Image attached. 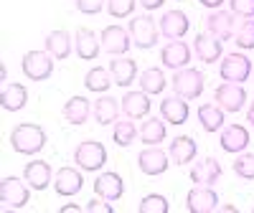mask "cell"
<instances>
[{"mask_svg": "<svg viewBox=\"0 0 254 213\" xmlns=\"http://www.w3.org/2000/svg\"><path fill=\"white\" fill-rule=\"evenodd\" d=\"M130 36H132V44L137 49H153L158 46V36H160V28L155 23V18L150 15H135L130 20Z\"/></svg>", "mask_w": 254, "mask_h": 213, "instance_id": "obj_4", "label": "cell"}, {"mask_svg": "<svg viewBox=\"0 0 254 213\" xmlns=\"http://www.w3.org/2000/svg\"><path fill=\"white\" fill-rule=\"evenodd\" d=\"M112 74H110V69H102V66H94V69H89L87 71V76H84V87H87L89 92H94V94H104L110 87H112Z\"/></svg>", "mask_w": 254, "mask_h": 213, "instance_id": "obj_32", "label": "cell"}, {"mask_svg": "<svg viewBox=\"0 0 254 213\" xmlns=\"http://www.w3.org/2000/svg\"><path fill=\"white\" fill-rule=\"evenodd\" d=\"M219 211H224V213H234L237 208H234V206H219Z\"/></svg>", "mask_w": 254, "mask_h": 213, "instance_id": "obj_47", "label": "cell"}, {"mask_svg": "<svg viewBox=\"0 0 254 213\" xmlns=\"http://www.w3.org/2000/svg\"><path fill=\"white\" fill-rule=\"evenodd\" d=\"M234 173L244 180H254V155L252 153H239V158L234 160Z\"/></svg>", "mask_w": 254, "mask_h": 213, "instance_id": "obj_37", "label": "cell"}, {"mask_svg": "<svg viewBox=\"0 0 254 213\" xmlns=\"http://www.w3.org/2000/svg\"><path fill=\"white\" fill-rule=\"evenodd\" d=\"M84 211H89V213H112L115 208L110 206V201H104V198H94V201H89L87 203V208H84Z\"/></svg>", "mask_w": 254, "mask_h": 213, "instance_id": "obj_41", "label": "cell"}, {"mask_svg": "<svg viewBox=\"0 0 254 213\" xmlns=\"http://www.w3.org/2000/svg\"><path fill=\"white\" fill-rule=\"evenodd\" d=\"M198 3L206 5V8H211V10H219V8L226 3V0H198Z\"/></svg>", "mask_w": 254, "mask_h": 213, "instance_id": "obj_43", "label": "cell"}, {"mask_svg": "<svg viewBox=\"0 0 254 213\" xmlns=\"http://www.w3.org/2000/svg\"><path fill=\"white\" fill-rule=\"evenodd\" d=\"M193 51H196L198 61H203V63H216V61L221 58V53H224V46H221V41L214 38L211 33H198V36L193 38Z\"/></svg>", "mask_w": 254, "mask_h": 213, "instance_id": "obj_22", "label": "cell"}, {"mask_svg": "<svg viewBox=\"0 0 254 213\" xmlns=\"http://www.w3.org/2000/svg\"><path fill=\"white\" fill-rule=\"evenodd\" d=\"M206 31L224 44V41L237 36V15L231 13V10H221V8L219 10H211L206 15Z\"/></svg>", "mask_w": 254, "mask_h": 213, "instance_id": "obj_7", "label": "cell"}, {"mask_svg": "<svg viewBox=\"0 0 254 213\" xmlns=\"http://www.w3.org/2000/svg\"><path fill=\"white\" fill-rule=\"evenodd\" d=\"M0 201H3L8 208H23L28 201H31V190L28 185L15 178V175H5L3 180H0Z\"/></svg>", "mask_w": 254, "mask_h": 213, "instance_id": "obj_8", "label": "cell"}, {"mask_svg": "<svg viewBox=\"0 0 254 213\" xmlns=\"http://www.w3.org/2000/svg\"><path fill=\"white\" fill-rule=\"evenodd\" d=\"M94 193H97L99 198H104V201L115 203V201H120L122 193H125V183H122V178H120L117 173H102V175H97V180H94Z\"/></svg>", "mask_w": 254, "mask_h": 213, "instance_id": "obj_21", "label": "cell"}, {"mask_svg": "<svg viewBox=\"0 0 254 213\" xmlns=\"http://www.w3.org/2000/svg\"><path fill=\"white\" fill-rule=\"evenodd\" d=\"M74 46H76V56L84 58V61H94L102 51V41H97V33L89 31V28H79L76 31V41H74Z\"/></svg>", "mask_w": 254, "mask_h": 213, "instance_id": "obj_25", "label": "cell"}, {"mask_svg": "<svg viewBox=\"0 0 254 213\" xmlns=\"http://www.w3.org/2000/svg\"><path fill=\"white\" fill-rule=\"evenodd\" d=\"M229 5L239 18H254V0H229Z\"/></svg>", "mask_w": 254, "mask_h": 213, "instance_id": "obj_39", "label": "cell"}, {"mask_svg": "<svg viewBox=\"0 0 254 213\" xmlns=\"http://www.w3.org/2000/svg\"><path fill=\"white\" fill-rule=\"evenodd\" d=\"M10 147L20 155H36L46 147V132L44 127H38L33 122L15 124L10 132Z\"/></svg>", "mask_w": 254, "mask_h": 213, "instance_id": "obj_1", "label": "cell"}, {"mask_svg": "<svg viewBox=\"0 0 254 213\" xmlns=\"http://www.w3.org/2000/svg\"><path fill=\"white\" fill-rule=\"evenodd\" d=\"M64 119L71 122V124H84L92 114V104L87 97H71L66 104H64Z\"/></svg>", "mask_w": 254, "mask_h": 213, "instance_id": "obj_29", "label": "cell"}, {"mask_svg": "<svg viewBox=\"0 0 254 213\" xmlns=\"http://www.w3.org/2000/svg\"><path fill=\"white\" fill-rule=\"evenodd\" d=\"M74 211H76V213H79V211H81V208H79V206H76V203H69V206H64V208H61V213H74Z\"/></svg>", "mask_w": 254, "mask_h": 213, "instance_id": "obj_44", "label": "cell"}, {"mask_svg": "<svg viewBox=\"0 0 254 213\" xmlns=\"http://www.w3.org/2000/svg\"><path fill=\"white\" fill-rule=\"evenodd\" d=\"M137 3H140L145 10H158V8L165 5V0H137Z\"/></svg>", "mask_w": 254, "mask_h": 213, "instance_id": "obj_42", "label": "cell"}, {"mask_svg": "<svg viewBox=\"0 0 254 213\" xmlns=\"http://www.w3.org/2000/svg\"><path fill=\"white\" fill-rule=\"evenodd\" d=\"M198 122L206 132H219L224 130V109L219 104H201L198 106Z\"/></svg>", "mask_w": 254, "mask_h": 213, "instance_id": "obj_30", "label": "cell"}, {"mask_svg": "<svg viewBox=\"0 0 254 213\" xmlns=\"http://www.w3.org/2000/svg\"><path fill=\"white\" fill-rule=\"evenodd\" d=\"M28 102V92L23 84H5L3 92H0V104H3L5 112H20Z\"/></svg>", "mask_w": 254, "mask_h": 213, "instance_id": "obj_28", "label": "cell"}, {"mask_svg": "<svg viewBox=\"0 0 254 213\" xmlns=\"http://www.w3.org/2000/svg\"><path fill=\"white\" fill-rule=\"evenodd\" d=\"M219 142H221V147H224L226 153L239 155V153H244L247 147H249V130H247V127H242V124H229V127H224V130H221Z\"/></svg>", "mask_w": 254, "mask_h": 213, "instance_id": "obj_20", "label": "cell"}, {"mask_svg": "<svg viewBox=\"0 0 254 213\" xmlns=\"http://www.w3.org/2000/svg\"><path fill=\"white\" fill-rule=\"evenodd\" d=\"M5 81H8V69H5V63H3V66H0V84L5 87Z\"/></svg>", "mask_w": 254, "mask_h": 213, "instance_id": "obj_45", "label": "cell"}, {"mask_svg": "<svg viewBox=\"0 0 254 213\" xmlns=\"http://www.w3.org/2000/svg\"><path fill=\"white\" fill-rule=\"evenodd\" d=\"M44 46L46 51L56 58V61H64V58H69L71 56V49H74V41L66 31H51L44 41Z\"/></svg>", "mask_w": 254, "mask_h": 213, "instance_id": "obj_27", "label": "cell"}, {"mask_svg": "<svg viewBox=\"0 0 254 213\" xmlns=\"http://www.w3.org/2000/svg\"><path fill=\"white\" fill-rule=\"evenodd\" d=\"M168 155H171V162L173 165H188L190 160H193L198 155V145L193 137H188V135H178L171 147H168Z\"/></svg>", "mask_w": 254, "mask_h": 213, "instance_id": "obj_23", "label": "cell"}, {"mask_svg": "<svg viewBox=\"0 0 254 213\" xmlns=\"http://www.w3.org/2000/svg\"><path fill=\"white\" fill-rule=\"evenodd\" d=\"M186 206L190 213H214L219 211V196L211 185H196L188 190Z\"/></svg>", "mask_w": 254, "mask_h": 213, "instance_id": "obj_11", "label": "cell"}, {"mask_svg": "<svg viewBox=\"0 0 254 213\" xmlns=\"http://www.w3.org/2000/svg\"><path fill=\"white\" fill-rule=\"evenodd\" d=\"M102 41V51H107L110 56H125L132 49V36L122 26H107L99 36Z\"/></svg>", "mask_w": 254, "mask_h": 213, "instance_id": "obj_9", "label": "cell"}, {"mask_svg": "<svg viewBox=\"0 0 254 213\" xmlns=\"http://www.w3.org/2000/svg\"><path fill=\"white\" fill-rule=\"evenodd\" d=\"M110 74L117 87H130L137 76V63L130 56H115L110 61Z\"/></svg>", "mask_w": 254, "mask_h": 213, "instance_id": "obj_24", "label": "cell"}, {"mask_svg": "<svg viewBox=\"0 0 254 213\" xmlns=\"http://www.w3.org/2000/svg\"><path fill=\"white\" fill-rule=\"evenodd\" d=\"M20 69L31 81H46L54 74V56L49 51H28L20 61Z\"/></svg>", "mask_w": 254, "mask_h": 213, "instance_id": "obj_5", "label": "cell"}, {"mask_svg": "<svg viewBox=\"0 0 254 213\" xmlns=\"http://www.w3.org/2000/svg\"><path fill=\"white\" fill-rule=\"evenodd\" d=\"M160 61H163L165 69H173V71L186 69L190 63L188 44H183V41H168V44L163 46V51H160Z\"/></svg>", "mask_w": 254, "mask_h": 213, "instance_id": "obj_14", "label": "cell"}, {"mask_svg": "<svg viewBox=\"0 0 254 213\" xmlns=\"http://www.w3.org/2000/svg\"><path fill=\"white\" fill-rule=\"evenodd\" d=\"M137 84H140V89L145 92V94H160L163 89H165V74L158 69V66H150V69H145L142 74H140V79H137Z\"/></svg>", "mask_w": 254, "mask_h": 213, "instance_id": "obj_33", "label": "cell"}, {"mask_svg": "<svg viewBox=\"0 0 254 213\" xmlns=\"http://www.w3.org/2000/svg\"><path fill=\"white\" fill-rule=\"evenodd\" d=\"M188 114H190V106H188V99L173 94V97H165L160 102V117L168 122V124H186L188 122Z\"/></svg>", "mask_w": 254, "mask_h": 213, "instance_id": "obj_15", "label": "cell"}, {"mask_svg": "<svg viewBox=\"0 0 254 213\" xmlns=\"http://www.w3.org/2000/svg\"><path fill=\"white\" fill-rule=\"evenodd\" d=\"M247 122H252V127H254V102L249 104V109H247Z\"/></svg>", "mask_w": 254, "mask_h": 213, "instance_id": "obj_46", "label": "cell"}, {"mask_svg": "<svg viewBox=\"0 0 254 213\" xmlns=\"http://www.w3.org/2000/svg\"><path fill=\"white\" fill-rule=\"evenodd\" d=\"M120 112H122V104H117L115 97H99L92 106V114L97 119V124H115L120 119Z\"/></svg>", "mask_w": 254, "mask_h": 213, "instance_id": "obj_26", "label": "cell"}, {"mask_svg": "<svg viewBox=\"0 0 254 213\" xmlns=\"http://www.w3.org/2000/svg\"><path fill=\"white\" fill-rule=\"evenodd\" d=\"M165 119L163 117H147L145 122H142V127H140V140L145 142V145H160L163 140H165V135H168V130H165Z\"/></svg>", "mask_w": 254, "mask_h": 213, "instance_id": "obj_31", "label": "cell"}, {"mask_svg": "<svg viewBox=\"0 0 254 213\" xmlns=\"http://www.w3.org/2000/svg\"><path fill=\"white\" fill-rule=\"evenodd\" d=\"M221 173L224 170L216 158H203L190 167L188 175H190V183H196V185H214V183H219Z\"/></svg>", "mask_w": 254, "mask_h": 213, "instance_id": "obj_16", "label": "cell"}, {"mask_svg": "<svg viewBox=\"0 0 254 213\" xmlns=\"http://www.w3.org/2000/svg\"><path fill=\"white\" fill-rule=\"evenodd\" d=\"M74 162L81 170H87V173H97L107 162V147L102 142H94V140H84L74 150Z\"/></svg>", "mask_w": 254, "mask_h": 213, "instance_id": "obj_2", "label": "cell"}, {"mask_svg": "<svg viewBox=\"0 0 254 213\" xmlns=\"http://www.w3.org/2000/svg\"><path fill=\"white\" fill-rule=\"evenodd\" d=\"M214 99H216V104L221 106L224 112H242L244 104H247V92H244L242 84L224 81L221 87H216Z\"/></svg>", "mask_w": 254, "mask_h": 213, "instance_id": "obj_12", "label": "cell"}, {"mask_svg": "<svg viewBox=\"0 0 254 213\" xmlns=\"http://www.w3.org/2000/svg\"><path fill=\"white\" fill-rule=\"evenodd\" d=\"M104 5H107V0H76V10L79 13H87V15L102 13Z\"/></svg>", "mask_w": 254, "mask_h": 213, "instance_id": "obj_40", "label": "cell"}, {"mask_svg": "<svg viewBox=\"0 0 254 213\" xmlns=\"http://www.w3.org/2000/svg\"><path fill=\"white\" fill-rule=\"evenodd\" d=\"M219 74H221L224 81L244 84L252 76V58L244 56V53H226L221 66H219Z\"/></svg>", "mask_w": 254, "mask_h": 213, "instance_id": "obj_6", "label": "cell"}, {"mask_svg": "<svg viewBox=\"0 0 254 213\" xmlns=\"http://www.w3.org/2000/svg\"><path fill=\"white\" fill-rule=\"evenodd\" d=\"M112 140H115V145H120V147H130V145L137 140V127H135V122H130V117H127V119H117V122H115Z\"/></svg>", "mask_w": 254, "mask_h": 213, "instance_id": "obj_34", "label": "cell"}, {"mask_svg": "<svg viewBox=\"0 0 254 213\" xmlns=\"http://www.w3.org/2000/svg\"><path fill=\"white\" fill-rule=\"evenodd\" d=\"M252 211H254V208H252Z\"/></svg>", "mask_w": 254, "mask_h": 213, "instance_id": "obj_48", "label": "cell"}, {"mask_svg": "<svg viewBox=\"0 0 254 213\" xmlns=\"http://www.w3.org/2000/svg\"><path fill=\"white\" fill-rule=\"evenodd\" d=\"M137 167L145 175H163L171 167V155L165 150H160V145H147L137 155Z\"/></svg>", "mask_w": 254, "mask_h": 213, "instance_id": "obj_10", "label": "cell"}, {"mask_svg": "<svg viewBox=\"0 0 254 213\" xmlns=\"http://www.w3.org/2000/svg\"><path fill=\"white\" fill-rule=\"evenodd\" d=\"M190 28V20L183 10H168L160 18V36L171 38V41H181Z\"/></svg>", "mask_w": 254, "mask_h": 213, "instance_id": "obj_19", "label": "cell"}, {"mask_svg": "<svg viewBox=\"0 0 254 213\" xmlns=\"http://www.w3.org/2000/svg\"><path fill=\"white\" fill-rule=\"evenodd\" d=\"M168 198L165 196H158V193H150V196H145L137 206L140 213H168Z\"/></svg>", "mask_w": 254, "mask_h": 213, "instance_id": "obj_36", "label": "cell"}, {"mask_svg": "<svg viewBox=\"0 0 254 213\" xmlns=\"http://www.w3.org/2000/svg\"><path fill=\"white\" fill-rule=\"evenodd\" d=\"M107 10L112 18H127V15H132L135 10V0H107Z\"/></svg>", "mask_w": 254, "mask_h": 213, "instance_id": "obj_38", "label": "cell"}, {"mask_svg": "<svg viewBox=\"0 0 254 213\" xmlns=\"http://www.w3.org/2000/svg\"><path fill=\"white\" fill-rule=\"evenodd\" d=\"M84 188V178L76 167H59L56 170V175H54V190L59 196L64 198H69V196H76L79 190Z\"/></svg>", "mask_w": 254, "mask_h": 213, "instance_id": "obj_13", "label": "cell"}, {"mask_svg": "<svg viewBox=\"0 0 254 213\" xmlns=\"http://www.w3.org/2000/svg\"><path fill=\"white\" fill-rule=\"evenodd\" d=\"M120 104H122V114L130 117V119H142V117H147V114H150V106H153L150 94H145L142 89H140V92H127V94L120 99Z\"/></svg>", "mask_w": 254, "mask_h": 213, "instance_id": "obj_17", "label": "cell"}, {"mask_svg": "<svg viewBox=\"0 0 254 213\" xmlns=\"http://www.w3.org/2000/svg\"><path fill=\"white\" fill-rule=\"evenodd\" d=\"M171 84H173V89H176L178 97H183V99H198L203 94L206 79H203V74L198 69L186 66V69H178L173 74V81Z\"/></svg>", "mask_w": 254, "mask_h": 213, "instance_id": "obj_3", "label": "cell"}, {"mask_svg": "<svg viewBox=\"0 0 254 213\" xmlns=\"http://www.w3.org/2000/svg\"><path fill=\"white\" fill-rule=\"evenodd\" d=\"M23 180L33 190H46L49 185H54V170H51V165L46 160H33L23 170Z\"/></svg>", "mask_w": 254, "mask_h": 213, "instance_id": "obj_18", "label": "cell"}, {"mask_svg": "<svg viewBox=\"0 0 254 213\" xmlns=\"http://www.w3.org/2000/svg\"><path fill=\"white\" fill-rule=\"evenodd\" d=\"M234 44L244 51H252L254 49V18H247L244 23L237 28V36H234Z\"/></svg>", "mask_w": 254, "mask_h": 213, "instance_id": "obj_35", "label": "cell"}]
</instances>
